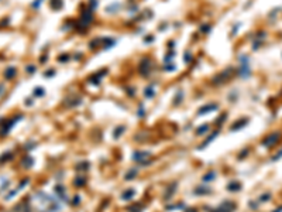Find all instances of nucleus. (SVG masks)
Masks as SVG:
<instances>
[{"mask_svg":"<svg viewBox=\"0 0 282 212\" xmlns=\"http://www.w3.org/2000/svg\"><path fill=\"white\" fill-rule=\"evenodd\" d=\"M275 139H278V136H277V134H272L271 137H268V139L265 140L264 144H265V146H271L272 143H275Z\"/></svg>","mask_w":282,"mask_h":212,"instance_id":"f257e3e1","label":"nucleus"}]
</instances>
